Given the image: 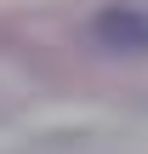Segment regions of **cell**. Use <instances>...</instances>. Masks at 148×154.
I'll return each mask as SVG.
<instances>
[{
	"label": "cell",
	"mask_w": 148,
	"mask_h": 154,
	"mask_svg": "<svg viewBox=\"0 0 148 154\" xmlns=\"http://www.w3.org/2000/svg\"><path fill=\"white\" fill-rule=\"evenodd\" d=\"M91 34L114 51H148V0H114L97 11Z\"/></svg>",
	"instance_id": "cell-1"
}]
</instances>
